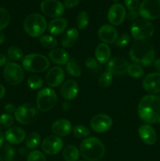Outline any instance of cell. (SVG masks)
<instances>
[{
	"label": "cell",
	"mask_w": 160,
	"mask_h": 161,
	"mask_svg": "<svg viewBox=\"0 0 160 161\" xmlns=\"http://www.w3.org/2000/svg\"><path fill=\"white\" fill-rule=\"evenodd\" d=\"M3 157L5 161H13L15 157V151L13 148L9 144H6L4 146L3 150Z\"/></svg>",
	"instance_id": "cell-39"
},
{
	"label": "cell",
	"mask_w": 160,
	"mask_h": 161,
	"mask_svg": "<svg viewBox=\"0 0 160 161\" xmlns=\"http://www.w3.org/2000/svg\"><path fill=\"white\" fill-rule=\"evenodd\" d=\"M127 73L133 78H141L144 75V71L141 65L137 64H129L127 69Z\"/></svg>",
	"instance_id": "cell-29"
},
{
	"label": "cell",
	"mask_w": 160,
	"mask_h": 161,
	"mask_svg": "<svg viewBox=\"0 0 160 161\" xmlns=\"http://www.w3.org/2000/svg\"><path fill=\"white\" fill-rule=\"evenodd\" d=\"M143 88L149 94H157L160 92V73L152 72L144 77L143 80Z\"/></svg>",
	"instance_id": "cell-16"
},
{
	"label": "cell",
	"mask_w": 160,
	"mask_h": 161,
	"mask_svg": "<svg viewBox=\"0 0 160 161\" xmlns=\"http://www.w3.org/2000/svg\"><path fill=\"white\" fill-rule=\"evenodd\" d=\"M10 21V15L6 9L0 7V31L8 26Z\"/></svg>",
	"instance_id": "cell-37"
},
{
	"label": "cell",
	"mask_w": 160,
	"mask_h": 161,
	"mask_svg": "<svg viewBox=\"0 0 160 161\" xmlns=\"http://www.w3.org/2000/svg\"><path fill=\"white\" fill-rule=\"evenodd\" d=\"M139 15L144 20H153L160 17V0H144L138 9Z\"/></svg>",
	"instance_id": "cell-9"
},
{
	"label": "cell",
	"mask_w": 160,
	"mask_h": 161,
	"mask_svg": "<svg viewBox=\"0 0 160 161\" xmlns=\"http://www.w3.org/2000/svg\"><path fill=\"white\" fill-rule=\"evenodd\" d=\"M130 42V36L128 34H122L121 36H118L115 44L118 47H125Z\"/></svg>",
	"instance_id": "cell-40"
},
{
	"label": "cell",
	"mask_w": 160,
	"mask_h": 161,
	"mask_svg": "<svg viewBox=\"0 0 160 161\" xmlns=\"http://www.w3.org/2000/svg\"><path fill=\"white\" fill-rule=\"evenodd\" d=\"M7 62V59H6V57L5 55L0 53V67H3V65L6 64Z\"/></svg>",
	"instance_id": "cell-47"
},
{
	"label": "cell",
	"mask_w": 160,
	"mask_h": 161,
	"mask_svg": "<svg viewBox=\"0 0 160 161\" xmlns=\"http://www.w3.org/2000/svg\"><path fill=\"white\" fill-rule=\"evenodd\" d=\"M76 22L78 29H85L89 24V15H88L87 12H86V11L80 12L77 17Z\"/></svg>",
	"instance_id": "cell-34"
},
{
	"label": "cell",
	"mask_w": 160,
	"mask_h": 161,
	"mask_svg": "<svg viewBox=\"0 0 160 161\" xmlns=\"http://www.w3.org/2000/svg\"><path fill=\"white\" fill-rule=\"evenodd\" d=\"M26 138V133L19 127H12L6 130L5 138L9 144L17 145L21 143Z\"/></svg>",
	"instance_id": "cell-19"
},
{
	"label": "cell",
	"mask_w": 160,
	"mask_h": 161,
	"mask_svg": "<svg viewBox=\"0 0 160 161\" xmlns=\"http://www.w3.org/2000/svg\"><path fill=\"white\" fill-rule=\"evenodd\" d=\"M113 1H115V2H116V1H119V0H113Z\"/></svg>",
	"instance_id": "cell-55"
},
{
	"label": "cell",
	"mask_w": 160,
	"mask_h": 161,
	"mask_svg": "<svg viewBox=\"0 0 160 161\" xmlns=\"http://www.w3.org/2000/svg\"><path fill=\"white\" fill-rule=\"evenodd\" d=\"M4 110L8 113V114H11V113H14L16 111V108L13 104H6L4 106Z\"/></svg>",
	"instance_id": "cell-46"
},
{
	"label": "cell",
	"mask_w": 160,
	"mask_h": 161,
	"mask_svg": "<svg viewBox=\"0 0 160 161\" xmlns=\"http://www.w3.org/2000/svg\"><path fill=\"white\" fill-rule=\"evenodd\" d=\"M95 56L98 62L102 64L108 62L111 57V50L108 44L103 42L97 45L95 50Z\"/></svg>",
	"instance_id": "cell-25"
},
{
	"label": "cell",
	"mask_w": 160,
	"mask_h": 161,
	"mask_svg": "<svg viewBox=\"0 0 160 161\" xmlns=\"http://www.w3.org/2000/svg\"><path fill=\"white\" fill-rule=\"evenodd\" d=\"M112 119L105 114L96 115L90 121L91 128L97 133H104L112 126Z\"/></svg>",
	"instance_id": "cell-13"
},
{
	"label": "cell",
	"mask_w": 160,
	"mask_h": 161,
	"mask_svg": "<svg viewBox=\"0 0 160 161\" xmlns=\"http://www.w3.org/2000/svg\"><path fill=\"white\" fill-rule=\"evenodd\" d=\"M138 16H139V12H138L137 9H136V10H130L127 14V19L130 21H134V20H136Z\"/></svg>",
	"instance_id": "cell-45"
},
{
	"label": "cell",
	"mask_w": 160,
	"mask_h": 161,
	"mask_svg": "<svg viewBox=\"0 0 160 161\" xmlns=\"http://www.w3.org/2000/svg\"><path fill=\"white\" fill-rule=\"evenodd\" d=\"M3 142H4V135H3V132L0 130V147L3 146Z\"/></svg>",
	"instance_id": "cell-50"
},
{
	"label": "cell",
	"mask_w": 160,
	"mask_h": 161,
	"mask_svg": "<svg viewBox=\"0 0 160 161\" xmlns=\"http://www.w3.org/2000/svg\"><path fill=\"white\" fill-rule=\"evenodd\" d=\"M125 5L129 10H136L139 9L140 0H125Z\"/></svg>",
	"instance_id": "cell-42"
},
{
	"label": "cell",
	"mask_w": 160,
	"mask_h": 161,
	"mask_svg": "<svg viewBox=\"0 0 160 161\" xmlns=\"http://www.w3.org/2000/svg\"><path fill=\"white\" fill-rule=\"evenodd\" d=\"M73 135L76 137L77 138H87L90 135V131H89V128L87 127L82 124H78L74 127L73 130Z\"/></svg>",
	"instance_id": "cell-30"
},
{
	"label": "cell",
	"mask_w": 160,
	"mask_h": 161,
	"mask_svg": "<svg viewBox=\"0 0 160 161\" xmlns=\"http://www.w3.org/2000/svg\"><path fill=\"white\" fill-rule=\"evenodd\" d=\"M132 37L136 40L144 41L152 37L155 32L154 25L144 19L135 20L130 28Z\"/></svg>",
	"instance_id": "cell-6"
},
{
	"label": "cell",
	"mask_w": 160,
	"mask_h": 161,
	"mask_svg": "<svg viewBox=\"0 0 160 161\" xmlns=\"http://www.w3.org/2000/svg\"><path fill=\"white\" fill-rule=\"evenodd\" d=\"M5 94H6V89H5L4 86L0 84V100L4 97Z\"/></svg>",
	"instance_id": "cell-48"
},
{
	"label": "cell",
	"mask_w": 160,
	"mask_h": 161,
	"mask_svg": "<svg viewBox=\"0 0 160 161\" xmlns=\"http://www.w3.org/2000/svg\"><path fill=\"white\" fill-rule=\"evenodd\" d=\"M40 43L43 47L47 49H54L57 45V41L51 36H43L40 38Z\"/></svg>",
	"instance_id": "cell-31"
},
{
	"label": "cell",
	"mask_w": 160,
	"mask_h": 161,
	"mask_svg": "<svg viewBox=\"0 0 160 161\" xmlns=\"http://www.w3.org/2000/svg\"><path fill=\"white\" fill-rule=\"evenodd\" d=\"M85 65L89 69H97L98 67V61L96 59H94L93 58H89L85 61Z\"/></svg>",
	"instance_id": "cell-43"
},
{
	"label": "cell",
	"mask_w": 160,
	"mask_h": 161,
	"mask_svg": "<svg viewBox=\"0 0 160 161\" xmlns=\"http://www.w3.org/2000/svg\"><path fill=\"white\" fill-rule=\"evenodd\" d=\"M138 134L143 142L147 146H152L156 142L157 134L155 129L149 124L141 125L138 129Z\"/></svg>",
	"instance_id": "cell-18"
},
{
	"label": "cell",
	"mask_w": 160,
	"mask_h": 161,
	"mask_svg": "<svg viewBox=\"0 0 160 161\" xmlns=\"http://www.w3.org/2000/svg\"><path fill=\"white\" fill-rule=\"evenodd\" d=\"M112 75L110 72H104L98 79L99 86L102 88H108L112 83Z\"/></svg>",
	"instance_id": "cell-35"
},
{
	"label": "cell",
	"mask_w": 160,
	"mask_h": 161,
	"mask_svg": "<svg viewBox=\"0 0 160 161\" xmlns=\"http://www.w3.org/2000/svg\"><path fill=\"white\" fill-rule=\"evenodd\" d=\"M3 75L9 84L16 86L20 84L24 76V69L20 65L14 62H9L5 66Z\"/></svg>",
	"instance_id": "cell-10"
},
{
	"label": "cell",
	"mask_w": 160,
	"mask_h": 161,
	"mask_svg": "<svg viewBox=\"0 0 160 161\" xmlns=\"http://www.w3.org/2000/svg\"><path fill=\"white\" fill-rule=\"evenodd\" d=\"M0 161H3V157H2L1 156H0Z\"/></svg>",
	"instance_id": "cell-53"
},
{
	"label": "cell",
	"mask_w": 160,
	"mask_h": 161,
	"mask_svg": "<svg viewBox=\"0 0 160 161\" xmlns=\"http://www.w3.org/2000/svg\"><path fill=\"white\" fill-rule=\"evenodd\" d=\"M79 154V149L73 145L66 146L63 151V157L66 161H78Z\"/></svg>",
	"instance_id": "cell-27"
},
{
	"label": "cell",
	"mask_w": 160,
	"mask_h": 161,
	"mask_svg": "<svg viewBox=\"0 0 160 161\" xmlns=\"http://www.w3.org/2000/svg\"><path fill=\"white\" fill-rule=\"evenodd\" d=\"M7 54L9 58L13 61H20L24 58V53L19 47H10L8 49Z\"/></svg>",
	"instance_id": "cell-32"
},
{
	"label": "cell",
	"mask_w": 160,
	"mask_h": 161,
	"mask_svg": "<svg viewBox=\"0 0 160 161\" xmlns=\"http://www.w3.org/2000/svg\"><path fill=\"white\" fill-rule=\"evenodd\" d=\"M47 28L45 17L39 14H31L24 21V29L31 37L41 36Z\"/></svg>",
	"instance_id": "cell-4"
},
{
	"label": "cell",
	"mask_w": 160,
	"mask_h": 161,
	"mask_svg": "<svg viewBox=\"0 0 160 161\" xmlns=\"http://www.w3.org/2000/svg\"><path fill=\"white\" fill-rule=\"evenodd\" d=\"M13 124V117L10 114L0 115V129H7Z\"/></svg>",
	"instance_id": "cell-38"
},
{
	"label": "cell",
	"mask_w": 160,
	"mask_h": 161,
	"mask_svg": "<svg viewBox=\"0 0 160 161\" xmlns=\"http://www.w3.org/2000/svg\"><path fill=\"white\" fill-rule=\"evenodd\" d=\"M64 80V72L60 67H53L49 70L46 75V82L51 87L59 86Z\"/></svg>",
	"instance_id": "cell-21"
},
{
	"label": "cell",
	"mask_w": 160,
	"mask_h": 161,
	"mask_svg": "<svg viewBox=\"0 0 160 161\" xmlns=\"http://www.w3.org/2000/svg\"><path fill=\"white\" fill-rule=\"evenodd\" d=\"M19 152H20V153L21 154L22 156H25L27 154V149H25V148H20Z\"/></svg>",
	"instance_id": "cell-52"
},
{
	"label": "cell",
	"mask_w": 160,
	"mask_h": 161,
	"mask_svg": "<svg viewBox=\"0 0 160 161\" xmlns=\"http://www.w3.org/2000/svg\"><path fill=\"white\" fill-rule=\"evenodd\" d=\"M72 124L66 119H59L52 125V131L56 136L65 137L72 131Z\"/></svg>",
	"instance_id": "cell-22"
},
{
	"label": "cell",
	"mask_w": 160,
	"mask_h": 161,
	"mask_svg": "<svg viewBox=\"0 0 160 161\" xmlns=\"http://www.w3.org/2000/svg\"><path fill=\"white\" fill-rule=\"evenodd\" d=\"M28 161H46V160L42 152L39 150H34L28 153Z\"/></svg>",
	"instance_id": "cell-41"
},
{
	"label": "cell",
	"mask_w": 160,
	"mask_h": 161,
	"mask_svg": "<svg viewBox=\"0 0 160 161\" xmlns=\"http://www.w3.org/2000/svg\"><path fill=\"white\" fill-rule=\"evenodd\" d=\"M22 65L25 70L31 72H42L50 67L49 59L44 55L31 53L24 57Z\"/></svg>",
	"instance_id": "cell-5"
},
{
	"label": "cell",
	"mask_w": 160,
	"mask_h": 161,
	"mask_svg": "<svg viewBox=\"0 0 160 161\" xmlns=\"http://www.w3.org/2000/svg\"><path fill=\"white\" fill-rule=\"evenodd\" d=\"M40 142V135H39L37 132H32V133L29 134V135H28V137L26 138L25 145H26L28 149H34L39 146Z\"/></svg>",
	"instance_id": "cell-28"
},
{
	"label": "cell",
	"mask_w": 160,
	"mask_h": 161,
	"mask_svg": "<svg viewBox=\"0 0 160 161\" xmlns=\"http://www.w3.org/2000/svg\"><path fill=\"white\" fill-rule=\"evenodd\" d=\"M38 108L32 104H23L14 113L17 122L24 125H28L35 121L38 116Z\"/></svg>",
	"instance_id": "cell-8"
},
{
	"label": "cell",
	"mask_w": 160,
	"mask_h": 161,
	"mask_svg": "<svg viewBox=\"0 0 160 161\" xmlns=\"http://www.w3.org/2000/svg\"><path fill=\"white\" fill-rule=\"evenodd\" d=\"M98 37L104 43L113 44L118 38L117 30L110 25H104L98 31Z\"/></svg>",
	"instance_id": "cell-17"
},
{
	"label": "cell",
	"mask_w": 160,
	"mask_h": 161,
	"mask_svg": "<svg viewBox=\"0 0 160 161\" xmlns=\"http://www.w3.org/2000/svg\"><path fill=\"white\" fill-rule=\"evenodd\" d=\"M28 86L32 90L40 89L43 86V80L39 75H31L28 80Z\"/></svg>",
	"instance_id": "cell-33"
},
{
	"label": "cell",
	"mask_w": 160,
	"mask_h": 161,
	"mask_svg": "<svg viewBox=\"0 0 160 161\" xmlns=\"http://www.w3.org/2000/svg\"><path fill=\"white\" fill-rule=\"evenodd\" d=\"M67 26V21L64 18L58 17L50 22L48 26L49 32L53 36H58L65 31Z\"/></svg>",
	"instance_id": "cell-24"
},
{
	"label": "cell",
	"mask_w": 160,
	"mask_h": 161,
	"mask_svg": "<svg viewBox=\"0 0 160 161\" xmlns=\"http://www.w3.org/2000/svg\"><path fill=\"white\" fill-rule=\"evenodd\" d=\"M154 64H155V69H156V70L160 73V58H158V59H157L156 61H155Z\"/></svg>",
	"instance_id": "cell-49"
},
{
	"label": "cell",
	"mask_w": 160,
	"mask_h": 161,
	"mask_svg": "<svg viewBox=\"0 0 160 161\" xmlns=\"http://www.w3.org/2000/svg\"><path fill=\"white\" fill-rule=\"evenodd\" d=\"M78 35H79V33L76 28H69L67 31H66V32L64 33L62 39H61V45L65 48L72 47L78 40Z\"/></svg>",
	"instance_id": "cell-26"
},
{
	"label": "cell",
	"mask_w": 160,
	"mask_h": 161,
	"mask_svg": "<svg viewBox=\"0 0 160 161\" xmlns=\"http://www.w3.org/2000/svg\"><path fill=\"white\" fill-rule=\"evenodd\" d=\"M5 42V36L1 31H0V45Z\"/></svg>",
	"instance_id": "cell-51"
},
{
	"label": "cell",
	"mask_w": 160,
	"mask_h": 161,
	"mask_svg": "<svg viewBox=\"0 0 160 161\" xmlns=\"http://www.w3.org/2000/svg\"><path fill=\"white\" fill-rule=\"evenodd\" d=\"M138 115L147 124L160 123V97L153 94L143 97L138 105Z\"/></svg>",
	"instance_id": "cell-1"
},
{
	"label": "cell",
	"mask_w": 160,
	"mask_h": 161,
	"mask_svg": "<svg viewBox=\"0 0 160 161\" xmlns=\"http://www.w3.org/2000/svg\"><path fill=\"white\" fill-rule=\"evenodd\" d=\"M37 108L41 112L50 111L56 105L57 102V96L53 89L45 87L41 89L37 94Z\"/></svg>",
	"instance_id": "cell-7"
},
{
	"label": "cell",
	"mask_w": 160,
	"mask_h": 161,
	"mask_svg": "<svg viewBox=\"0 0 160 161\" xmlns=\"http://www.w3.org/2000/svg\"><path fill=\"white\" fill-rule=\"evenodd\" d=\"M80 3V0H64V6L67 9H72L76 7Z\"/></svg>",
	"instance_id": "cell-44"
},
{
	"label": "cell",
	"mask_w": 160,
	"mask_h": 161,
	"mask_svg": "<svg viewBox=\"0 0 160 161\" xmlns=\"http://www.w3.org/2000/svg\"><path fill=\"white\" fill-rule=\"evenodd\" d=\"M78 161H87V160H78Z\"/></svg>",
	"instance_id": "cell-54"
},
{
	"label": "cell",
	"mask_w": 160,
	"mask_h": 161,
	"mask_svg": "<svg viewBox=\"0 0 160 161\" xmlns=\"http://www.w3.org/2000/svg\"><path fill=\"white\" fill-rule=\"evenodd\" d=\"M66 70L67 73L74 77H78L81 75L82 70L81 68L74 61H68L66 66Z\"/></svg>",
	"instance_id": "cell-36"
},
{
	"label": "cell",
	"mask_w": 160,
	"mask_h": 161,
	"mask_svg": "<svg viewBox=\"0 0 160 161\" xmlns=\"http://www.w3.org/2000/svg\"><path fill=\"white\" fill-rule=\"evenodd\" d=\"M78 93V85L75 80H69L64 82L61 88V94L65 100L71 101L76 97Z\"/></svg>",
	"instance_id": "cell-20"
},
{
	"label": "cell",
	"mask_w": 160,
	"mask_h": 161,
	"mask_svg": "<svg viewBox=\"0 0 160 161\" xmlns=\"http://www.w3.org/2000/svg\"><path fill=\"white\" fill-rule=\"evenodd\" d=\"M42 151L48 155H56L59 153L63 148V141L56 135L46 137L42 143Z\"/></svg>",
	"instance_id": "cell-12"
},
{
	"label": "cell",
	"mask_w": 160,
	"mask_h": 161,
	"mask_svg": "<svg viewBox=\"0 0 160 161\" xmlns=\"http://www.w3.org/2000/svg\"><path fill=\"white\" fill-rule=\"evenodd\" d=\"M50 61L56 64H66L69 61V54L66 50L61 48L53 49L49 53Z\"/></svg>",
	"instance_id": "cell-23"
},
{
	"label": "cell",
	"mask_w": 160,
	"mask_h": 161,
	"mask_svg": "<svg viewBox=\"0 0 160 161\" xmlns=\"http://www.w3.org/2000/svg\"><path fill=\"white\" fill-rule=\"evenodd\" d=\"M129 63L122 57L113 58L107 65V70L108 72L114 75H122L127 73Z\"/></svg>",
	"instance_id": "cell-14"
},
{
	"label": "cell",
	"mask_w": 160,
	"mask_h": 161,
	"mask_svg": "<svg viewBox=\"0 0 160 161\" xmlns=\"http://www.w3.org/2000/svg\"><path fill=\"white\" fill-rule=\"evenodd\" d=\"M126 12L124 6L120 3H115L110 7L108 13V19L110 24L115 26L120 25L124 21Z\"/></svg>",
	"instance_id": "cell-15"
},
{
	"label": "cell",
	"mask_w": 160,
	"mask_h": 161,
	"mask_svg": "<svg viewBox=\"0 0 160 161\" xmlns=\"http://www.w3.org/2000/svg\"><path fill=\"white\" fill-rule=\"evenodd\" d=\"M41 11L45 15L58 18L64 12V4L58 0H44L40 4Z\"/></svg>",
	"instance_id": "cell-11"
},
{
	"label": "cell",
	"mask_w": 160,
	"mask_h": 161,
	"mask_svg": "<svg viewBox=\"0 0 160 161\" xmlns=\"http://www.w3.org/2000/svg\"><path fill=\"white\" fill-rule=\"evenodd\" d=\"M130 58L132 61L141 66H150L155 62V52L150 42L140 41L135 42L130 48Z\"/></svg>",
	"instance_id": "cell-2"
},
{
	"label": "cell",
	"mask_w": 160,
	"mask_h": 161,
	"mask_svg": "<svg viewBox=\"0 0 160 161\" xmlns=\"http://www.w3.org/2000/svg\"><path fill=\"white\" fill-rule=\"evenodd\" d=\"M79 152L82 157L87 161H97L103 158L105 147L100 140L95 137L86 138L80 145Z\"/></svg>",
	"instance_id": "cell-3"
}]
</instances>
